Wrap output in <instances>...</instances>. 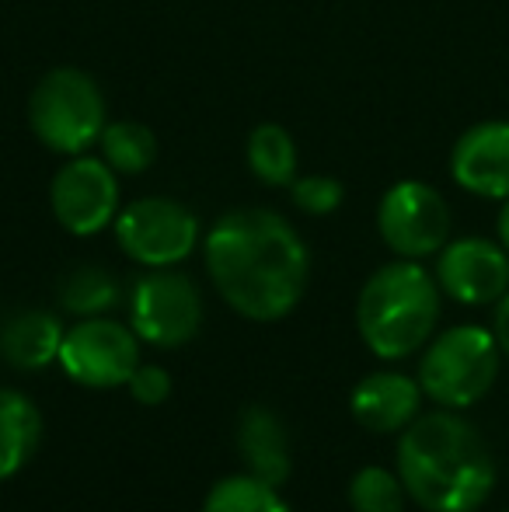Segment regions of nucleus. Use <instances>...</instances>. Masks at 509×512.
Returning <instances> with one entry per match:
<instances>
[{
  "label": "nucleus",
  "mask_w": 509,
  "mask_h": 512,
  "mask_svg": "<svg viewBox=\"0 0 509 512\" xmlns=\"http://www.w3.org/2000/svg\"><path fill=\"white\" fill-rule=\"evenodd\" d=\"M217 293L248 321H279L300 304L311 255L290 220L272 209H231L203 244Z\"/></svg>",
  "instance_id": "obj_1"
},
{
  "label": "nucleus",
  "mask_w": 509,
  "mask_h": 512,
  "mask_svg": "<svg viewBox=\"0 0 509 512\" xmlns=\"http://www.w3.org/2000/svg\"><path fill=\"white\" fill-rule=\"evenodd\" d=\"M398 478L426 512H478L496 488V460L468 418L440 408L401 432Z\"/></svg>",
  "instance_id": "obj_2"
},
{
  "label": "nucleus",
  "mask_w": 509,
  "mask_h": 512,
  "mask_svg": "<svg viewBox=\"0 0 509 512\" xmlns=\"http://www.w3.org/2000/svg\"><path fill=\"white\" fill-rule=\"evenodd\" d=\"M440 283L412 258L387 262L363 283L356 300V328L381 359H405L433 338L440 321Z\"/></svg>",
  "instance_id": "obj_3"
},
{
  "label": "nucleus",
  "mask_w": 509,
  "mask_h": 512,
  "mask_svg": "<svg viewBox=\"0 0 509 512\" xmlns=\"http://www.w3.org/2000/svg\"><path fill=\"white\" fill-rule=\"evenodd\" d=\"M28 126L46 150L77 157L102 140L109 126V105L91 74L77 67H56L28 95Z\"/></svg>",
  "instance_id": "obj_4"
},
{
  "label": "nucleus",
  "mask_w": 509,
  "mask_h": 512,
  "mask_svg": "<svg viewBox=\"0 0 509 512\" xmlns=\"http://www.w3.org/2000/svg\"><path fill=\"white\" fill-rule=\"evenodd\" d=\"M499 349L492 328L457 324L426 345L419 363V387L440 408H471L492 391L499 377Z\"/></svg>",
  "instance_id": "obj_5"
},
{
  "label": "nucleus",
  "mask_w": 509,
  "mask_h": 512,
  "mask_svg": "<svg viewBox=\"0 0 509 512\" xmlns=\"http://www.w3.org/2000/svg\"><path fill=\"white\" fill-rule=\"evenodd\" d=\"M116 241L133 262L147 269L182 265L199 244V220L178 199L147 196L136 199L116 216Z\"/></svg>",
  "instance_id": "obj_6"
},
{
  "label": "nucleus",
  "mask_w": 509,
  "mask_h": 512,
  "mask_svg": "<svg viewBox=\"0 0 509 512\" xmlns=\"http://www.w3.org/2000/svg\"><path fill=\"white\" fill-rule=\"evenodd\" d=\"M129 321L140 342L157 349H178L192 342L203 324V297L189 276L171 269H150L136 279L129 297Z\"/></svg>",
  "instance_id": "obj_7"
},
{
  "label": "nucleus",
  "mask_w": 509,
  "mask_h": 512,
  "mask_svg": "<svg viewBox=\"0 0 509 512\" xmlns=\"http://www.w3.org/2000/svg\"><path fill=\"white\" fill-rule=\"evenodd\" d=\"M377 234L398 258L422 262L450 241V206L429 182L391 185L377 206Z\"/></svg>",
  "instance_id": "obj_8"
},
{
  "label": "nucleus",
  "mask_w": 509,
  "mask_h": 512,
  "mask_svg": "<svg viewBox=\"0 0 509 512\" xmlns=\"http://www.w3.org/2000/svg\"><path fill=\"white\" fill-rule=\"evenodd\" d=\"M56 363L81 387H126L140 366V335L109 317H81L63 335Z\"/></svg>",
  "instance_id": "obj_9"
},
{
  "label": "nucleus",
  "mask_w": 509,
  "mask_h": 512,
  "mask_svg": "<svg viewBox=\"0 0 509 512\" xmlns=\"http://www.w3.org/2000/svg\"><path fill=\"white\" fill-rule=\"evenodd\" d=\"M49 206L67 234L95 237L119 216V178L102 157L77 154L53 175Z\"/></svg>",
  "instance_id": "obj_10"
},
{
  "label": "nucleus",
  "mask_w": 509,
  "mask_h": 512,
  "mask_svg": "<svg viewBox=\"0 0 509 512\" xmlns=\"http://www.w3.org/2000/svg\"><path fill=\"white\" fill-rule=\"evenodd\" d=\"M436 283L464 307L499 304L509 293V251L489 237H457L436 255Z\"/></svg>",
  "instance_id": "obj_11"
},
{
  "label": "nucleus",
  "mask_w": 509,
  "mask_h": 512,
  "mask_svg": "<svg viewBox=\"0 0 509 512\" xmlns=\"http://www.w3.org/2000/svg\"><path fill=\"white\" fill-rule=\"evenodd\" d=\"M450 178L478 199H509V119L464 129L450 150Z\"/></svg>",
  "instance_id": "obj_12"
},
{
  "label": "nucleus",
  "mask_w": 509,
  "mask_h": 512,
  "mask_svg": "<svg viewBox=\"0 0 509 512\" xmlns=\"http://www.w3.org/2000/svg\"><path fill=\"white\" fill-rule=\"evenodd\" d=\"M422 398L426 394H422L419 380L384 370L370 373L353 387L349 408H353V418L363 429L391 436V432H405L422 415Z\"/></svg>",
  "instance_id": "obj_13"
},
{
  "label": "nucleus",
  "mask_w": 509,
  "mask_h": 512,
  "mask_svg": "<svg viewBox=\"0 0 509 512\" xmlns=\"http://www.w3.org/2000/svg\"><path fill=\"white\" fill-rule=\"evenodd\" d=\"M238 453L248 464V474L279 488L290 478V446H286L283 422L269 408L252 405L238 418Z\"/></svg>",
  "instance_id": "obj_14"
},
{
  "label": "nucleus",
  "mask_w": 509,
  "mask_h": 512,
  "mask_svg": "<svg viewBox=\"0 0 509 512\" xmlns=\"http://www.w3.org/2000/svg\"><path fill=\"white\" fill-rule=\"evenodd\" d=\"M63 324L60 317L46 314V310H21V314L7 317L0 328V352L14 370H42L53 359H60L63 345Z\"/></svg>",
  "instance_id": "obj_15"
},
{
  "label": "nucleus",
  "mask_w": 509,
  "mask_h": 512,
  "mask_svg": "<svg viewBox=\"0 0 509 512\" xmlns=\"http://www.w3.org/2000/svg\"><path fill=\"white\" fill-rule=\"evenodd\" d=\"M42 436V418L32 398L0 387V481L18 474L32 460Z\"/></svg>",
  "instance_id": "obj_16"
},
{
  "label": "nucleus",
  "mask_w": 509,
  "mask_h": 512,
  "mask_svg": "<svg viewBox=\"0 0 509 512\" xmlns=\"http://www.w3.org/2000/svg\"><path fill=\"white\" fill-rule=\"evenodd\" d=\"M248 168L262 185L283 189L297 178V143L276 122H262L248 136Z\"/></svg>",
  "instance_id": "obj_17"
},
{
  "label": "nucleus",
  "mask_w": 509,
  "mask_h": 512,
  "mask_svg": "<svg viewBox=\"0 0 509 512\" xmlns=\"http://www.w3.org/2000/svg\"><path fill=\"white\" fill-rule=\"evenodd\" d=\"M102 161L116 175H143L157 161V136L150 126L136 119H116L102 129Z\"/></svg>",
  "instance_id": "obj_18"
},
{
  "label": "nucleus",
  "mask_w": 509,
  "mask_h": 512,
  "mask_svg": "<svg viewBox=\"0 0 509 512\" xmlns=\"http://www.w3.org/2000/svg\"><path fill=\"white\" fill-rule=\"evenodd\" d=\"M60 304L77 317H102L119 304V283L98 265H77L63 276Z\"/></svg>",
  "instance_id": "obj_19"
},
{
  "label": "nucleus",
  "mask_w": 509,
  "mask_h": 512,
  "mask_svg": "<svg viewBox=\"0 0 509 512\" xmlns=\"http://www.w3.org/2000/svg\"><path fill=\"white\" fill-rule=\"evenodd\" d=\"M203 512H286V502L255 474H234L210 488Z\"/></svg>",
  "instance_id": "obj_20"
},
{
  "label": "nucleus",
  "mask_w": 509,
  "mask_h": 512,
  "mask_svg": "<svg viewBox=\"0 0 509 512\" xmlns=\"http://www.w3.org/2000/svg\"><path fill=\"white\" fill-rule=\"evenodd\" d=\"M408 492L398 471L387 467H363L349 481V506L353 512H405Z\"/></svg>",
  "instance_id": "obj_21"
},
{
  "label": "nucleus",
  "mask_w": 509,
  "mask_h": 512,
  "mask_svg": "<svg viewBox=\"0 0 509 512\" xmlns=\"http://www.w3.org/2000/svg\"><path fill=\"white\" fill-rule=\"evenodd\" d=\"M290 199L293 206L300 209V213L307 216H328L335 213V209L342 206V199H346V189H342L339 178L332 175H304V178H293L290 185Z\"/></svg>",
  "instance_id": "obj_22"
},
{
  "label": "nucleus",
  "mask_w": 509,
  "mask_h": 512,
  "mask_svg": "<svg viewBox=\"0 0 509 512\" xmlns=\"http://www.w3.org/2000/svg\"><path fill=\"white\" fill-rule=\"evenodd\" d=\"M126 387H129V394L140 401V405L154 408L171 394V377H168V370H164V366H143L140 363L133 370V377H129Z\"/></svg>",
  "instance_id": "obj_23"
},
{
  "label": "nucleus",
  "mask_w": 509,
  "mask_h": 512,
  "mask_svg": "<svg viewBox=\"0 0 509 512\" xmlns=\"http://www.w3.org/2000/svg\"><path fill=\"white\" fill-rule=\"evenodd\" d=\"M492 335H496L499 349L509 359V293L496 304V314H492Z\"/></svg>",
  "instance_id": "obj_24"
},
{
  "label": "nucleus",
  "mask_w": 509,
  "mask_h": 512,
  "mask_svg": "<svg viewBox=\"0 0 509 512\" xmlns=\"http://www.w3.org/2000/svg\"><path fill=\"white\" fill-rule=\"evenodd\" d=\"M496 234H499V244L509 251V199H503L499 206V216H496Z\"/></svg>",
  "instance_id": "obj_25"
},
{
  "label": "nucleus",
  "mask_w": 509,
  "mask_h": 512,
  "mask_svg": "<svg viewBox=\"0 0 509 512\" xmlns=\"http://www.w3.org/2000/svg\"><path fill=\"white\" fill-rule=\"evenodd\" d=\"M506 512H509V509H506Z\"/></svg>",
  "instance_id": "obj_26"
}]
</instances>
